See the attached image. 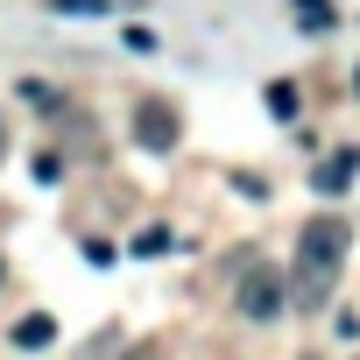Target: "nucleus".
Listing matches in <instances>:
<instances>
[{"instance_id":"nucleus-1","label":"nucleus","mask_w":360,"mask_h":360,"mask_svg":"<svg viewBox=\"0 0 360 360\" xmlns=\"http://www.w3.org/2000/svg\"><path fill=\"white\" fill-rule=\"evenodd\" d=\"M346 240H353V226H346V219H332V212H318V219L297 233V262H290V304L318 311V304L332 297V283H339V262H346Z\"/></svg>"},{"instance_id":"nucleus-2","label":"nucleus","mask_w":360,"mask_h":360,"mask_svg":"<svg viewBox=\"0 0 360 360\" xmlns=\"http://www.w3.org/2000/svg\"><path fill=\"white\" fill-rule=\"evenodd\" d=\"M283 297H290V276H283V269H248L240 290H233L240 318H255V325H269V318L283 311Z\"/></svg>"},{"instance_id":"nucleus-3","label":"nucleus","mask_w":360,"mask_h":360,"mask_svg":"<svg viewBox=\"0 0 360 360\" xmlns=\"http://www.w3.org/2000/svg\"><path fill=\"white\" fill-rule=\"evenodd\" d=\"M134 141H141V148H155V155H162V148H176V113L148 99V106L134 113Z\"/></svg>"},{"instance_id":"nucleus-4","label":"nucleus","mask_w":360,"mask_h":360,"mask_svg":"<svg viewBox=\"0 0 360 360\" xmlns=\"http://www.w3.org/2000/svg\"><path fill=\"white\" fill-rule=\"evenodd\" d=\"M353 169H360V148H339V155H325V162L311 169V191H318V198H339V191L353 184Z\"/></svg>"},{"instance_id":"nucleus-5","label":"nucleus","mask_w":360,"mask_h":360,"mask_svg":"<svg viewBox=\"0 0 360 360\" xmlns=\"http://www.w3.org/2000/svg\"><path fill=\"white\" fill-rule=\"evenodd\" d=\"M290 22L304 36H332L339 29V8H332V0H290Z\"/></svg>"},{"instance_id":"nucleus-6","label":"nucleus","mask_w":360,"mask_h":360,"mask_svg":"<svg viewBox=\"0 0 360 360\" xmlns=\"http://www.w3.org/2000/svg\"><path fill=\"white\" fill-rule=\"evenodd\" d=\"M15 346H22V353H43V346H57V318H50V311H29V318L15 325Z\"/></svg>"},{"instance_id":"nucleus-7","label":"nucleus","mask_w":360,"mask_h":360,"mask_svg":"<svg viewBox=\"0 0 360 360\" xmlns=\"http://www.w3.org/2000/svg\"><path fill=\"white\" fill-rule=\"evenodd\" d=\"M262 99H269V113H276V120H297V106H304V99H297V85H290V78H276V85H269V92H262Z\"/></svg>"},{"instance_id":"nucleus-8","label":"nucleus","mask_w":360,"mask_h":360,"mask_svg":"<svg viewBox=\"0 0 360 360\" xmlns=\"http://www.w3.org/2000/svg\"><path fill=\"white\" fill-rule=\"evenodd\" d=\"M134 255H169V226H141L134 233Z\"/></svg>"},{"instance_id":"nucleus-9","label":"nucleus","mask_w":360,"mask_h":360,"mask_svg":"<svg viewBox=\"0 0 360 360\" xmlns=\"http://www.w3.org/2000/svg\"><path fill=\"white\" fill-rule=\"evenodd\" d=\"M57 15H113V0H50Z\"/></svg>"},{"instance_id":"nucleus-10","label":"nucleus","mask_w":360,"mask_h":360,"mask_svg":"<svg viewBox=\"0 0 360 360\" xmlns=\"http://www.w3.org/2000/svg\"><path fill=\"white\" fill-rule=\"evenodd\" d=\"M127 360H155V353H148V346H134V353H127Z\"/></svg>"},{"instance_id":"nucleus-11","label":"nucleus","mask_w":360,"mask_h":360,"mask_svg":"<svg viewBox=\"0 0 360 360\" xmlns=\"http://www.w3.org/2000/svg\"><path fill=\"white\" fill-rule=\"evenodd\" d=\"M0 155H8V127H0Z\"/></svg>"},{"instance_id":"nucleus-12","label":"nucleus","mask_w":360,"mask_h":360,"mask_svg":"<svg viewBox=\"0 0 360 360\" xmlns=\"http://www.w3.org/2000/svg\"><path fill=\"white\" fill-rule=\"evenodd\" d=\"M353 92H360V78H353Z\"/></svg>"}]
</instances>
